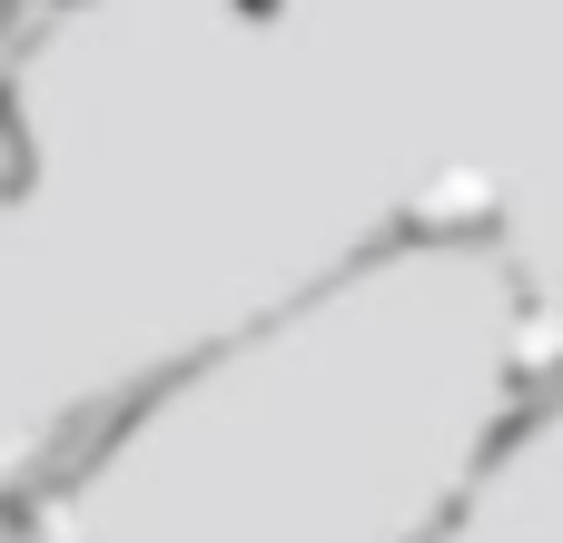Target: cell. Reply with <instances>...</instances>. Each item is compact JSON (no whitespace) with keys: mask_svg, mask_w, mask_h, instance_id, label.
I'll list each match as a JSON object with an SVG mask.
<instances>
[{"mask_svg":"<svg viewBox=\"0 0 563 543\" xmlns=\"http://www.w3.org/2000/svg\"><path fill=\"white\" fill-rule=\"evenodd\" d=\"M515 376L525 307L485 247H366L119 396L49 475V543H435Z\"/></svg>","mask_w":563,"mask_h":543,"instance_id":"cell-1","label":"cell"}]
</instances>
